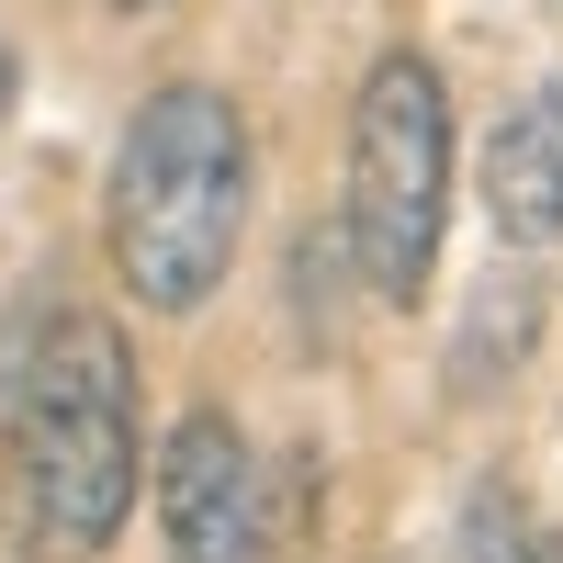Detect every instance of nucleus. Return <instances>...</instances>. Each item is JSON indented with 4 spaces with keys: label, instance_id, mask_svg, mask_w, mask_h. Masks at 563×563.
Instances as JSON below:
<instances>
[{
    "label": "nucleus",
    "instance_id": "f257e3e1",
    "mask_svg": "<svg viewBox=\"0 0 563 563\" xmlns=\"http://www.w3.org/2000/svg\"><path fill=\"white\" fill-rule=\"evenodd\" d=\"M102 238H113V271L147 316L214 305V282L238 271V238H249V124L225 90L169 79L135 102L124 147H113Z\"/></svg>",
    "mask_w": 563,
    "mask_h": 563
},
{
    "label": "nucleus",
    "instance_id": "f03ea898",
    "mask_svg": "<svg viewBox=\"0 0 563 563\" xmlns=\"http://www.w3.org/2000/svg\"><path fill=\"white\" fill-rule=\"evenodd\" d=\"M135 474H147V440H135V350L113 316H45V339L23 361V406H12V496L23 530L79 563L124 541Z\"/></svg>",
    "mask_w": 563,
    "mask_h": 563
},
{
    "label": "nucleus",
    "instance_id": "7ed1b4c3",
    "mask_svg": "<svg viewBox=\"0 0 563 563\" xmlns=\"http://www.w3.org/2000/svg\"><path fill=\"white\" fill-rule=\"evenodd\" d=\"M451 238V79L384 45L350 102V260L372 305H417Z\"/></svg>",
    "mask_w": 563,
    "mask_h": 563
},
{
    "label": "nucleus",
    "instance_id": "20e7f679",
    "mask_svg": "<svg viewBox=\"0 0 563 563\" xmlns=\"http://www.w3.org/2000/svg\"><path fill=\"white\" fill-rule=\"evenodd\" d=\"M158 530L169 563H271V485L225 406H192L158 440Z\"/></svg>",
    "mask_w": 563,
    "mask_h": 563
},
{
    "label": "nucleus",
    "instance_id": "39448f33",
    "mask_svg": "<svg viewBox=\"0 0 563 563\" xmlns=\"http://www.w3.org/2000/svg\"><path fill=\"white\" fill-rule=\"evenodd\" d=\"M485 214H496L507 249H552L563 238V79L530 90L485 135Z\"/></svg>",
    "mask_w": 563,
    "mask_h": 563
},
{
    "label": "nucleus",
    "instance_id": "423d86ee",
    "mask_svg": "<svg viewBox=\"0 0 563 563\" xmlns=\"http://www.w3.org/2000/svg\"><path fill=\"white\" fill-rule=\"evenodd\" d=\"M12 90H23V57H12V34H0V113H12Z\"/></svg>",
    "mask_w": 563,
    "mask_h": 563
},
{
    "label": "nucleus",
    "instance_id": "0eeeda50",
    "mask_svg": "<svg viewBox=\"0 0 563 563\" xmlns=\"http://www.w3.org/2000/svg\"><path fill=\"white\" fill-rule=\"evenodd\" d=\"M519 563H563V541H530V552H519Z\"/></svg>",
    "mask_w": 563,
    "mask_h": 563
},
{
    "label": "nucleus",
    "instance_id": "6e6552de",
    "mask_svg": "<svg viewBox=\"0 0 563 563\" xmlns=\"http://www.w3.org/2000/svg\"><path fill=\"white\" fill-rule=\"evenodd\" d=\"M113 12H158V0H113Z\"/></svg>",
    "mask_w": 563,
    "mask_h": 563
},
{
    "label": "nucleus",
    "instance_id": "1a4fd4ad",
    "mask_svg": "<svg viewBox=\"0 0 563 563\" xmlns=\"http://www.w3.org/2000/svg\"><path fill=\"white\" fill-rule=\"evenodd\" d=\"M552 12H563V0H552Z\"/></svg>",
    "mask_w": 563,
    "mask_h": 563
}]
</instances>
